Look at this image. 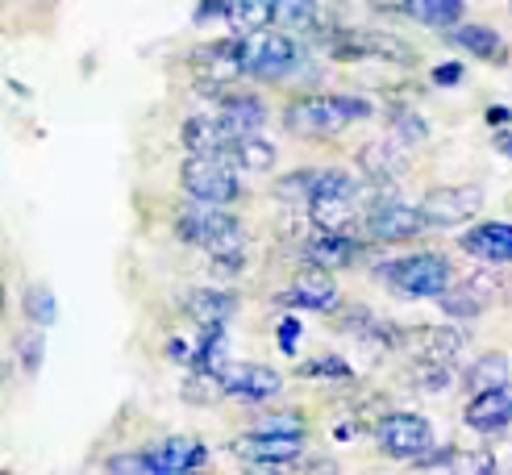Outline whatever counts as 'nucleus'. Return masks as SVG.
I'll return each mask as SVG.
<instances>
[{
	"label": "nucleus",
	"mask_w": 512,
	"mask_h": 475,
	"mask_svg": "<svg viewBox=\"0 0 512 475\" xmlns=\"http://www.w3.org/2000/svg\"><path fill=\"white\" fill-rule=\"evenodd\" d=\"M508 117H512V113H508L504 105H492V109H488V121H492V125H504Z\"/></svg>",
	"instance_id": "37998d69"
},
{
	"label": "nucleus",
	"mask_w": 512,
	"mask_h": 475,
	"mask_svg": "<svg viewBox=\"0 0 512 475\" xmlns=\"http://www.w3.org/2000/svg\"><path fill=\"white\" fill-rule=\"evenodd\" d=\"M358 171L367 175V184H396L408 171V159L396 142H367L358 150Z\"/></svg>",
	"instance_id": "aec40b11"
},
{
	"label": "nucleus",
	"mask_w": 512,
	"mask_h": 475,
	"mask_svg": "<svg viewBox=\"0 0 512 475\" xmlns=\"http://www.w3.org/2000/svg\"><path fill=\"white\" fill-rule=\"evenodd\" d=\"M300 375H304V380H354L350 363L338 359V355H321V359L300 363Z\"/></svg>",
	"instance_id": "2f4dec72"
},
{
	"label": "nucleus",
	"mask_w": 512,
	"mask_h": 475,
	"mask_svg": "<svg viewBox=\"0 0 512 475\" xmlns=\"http://www.w3.org/2000/svg\"><path fill=\"white\" fill-rule=\"evenodd\" d=\"M225 21L234 25V34L246 38V34H259L275 21V0H229V13Z\"/></svg>",
	"instance_id": "a878e982"
},
{
	"label": "nucleus",
	"mask_w": 512,
	"mask_h": 475,
	"mask_svg": "<svg viewBox=\"0 0 512 475\" xmlns=\"http://www.w3.org/2000/svg\"><path fill=\"white\" fill-rule=\"evenodd\" d=\"M109 471H146L142 450H138V455H121V459H109Z\"/></svg>",
	"instance_id": "ea45409f"
},
{
	"label": "nucleus",
	"mask_w": 512,
	"mask_h": 475,
	"mask_svg": "<svg viewBox=\"0 0 512 475\" xmlns=\"http://www.w3.org/2000/svg\"><path fill=\"white\" fill-rule=\"evenodd\" d=\"M504 380H508V355H500V350H488V355H479V359L467 367V375H463V384H467L471 392L496 388V384H504Z\"/></svg>",
	"instance_id": "bb28decb"
},
{
	"label": "nucleus",
	"mask_w": 512,
	"mask_h": 475,
	"mask_svg": "<svg viewBox=\"0 0 512 475\" xmlns=\"http://www.w3.org/2000/svg\"><path fill=\"white\" fill-rule=\"evenodd\" d=\"M275 300H279V305H292V309L329 313V309L338 305V284H334V275H329L325 267L309 263V267H304L296 280H292V288H288V292H279Z\"/></svg>",
	"instance_id": "9b49d317"
},
{
	"label": "nucleus",
	"mask_w": 512,
	"mask_h": 475,
	"mask_svg": "<svg viewBox=\"0 0 512 475\" xmlns=\"http://www.w3.org/2000/svg\"><path fill=\"white\" fill-rule=\"evenodd\" d=\"M217 117L234 134H254V130H263L267 105H263L259 96H250V92H221L217 88Z\"/></svg>",
	"instance_id": "6ab92c4d"
},
{
	"label": "nucleus",
	"mask_w": 512,
	"mask_h": 475,
	"mask_svg": "<svg viewBox=\"0 0 512 475\" xmlns=\"http://www.w3.org/2000/svg\"><path fill=\"white\" fill-rule=\"evenodd\" d=\"M375 442H379L383 455L417 463L438 438H433L429 417H421V413H388L375 425Z\"/></svg>",
	"instance_id": "39448f33"
},
{
	"label": "nucleus",
	"mask_w": 512,
	"mask_h": 475,
	"mask_svg": "<svg viewBox=\"0 0 512 475\" xmlns=\"http://www.w3.org/2000/svg\"><path fill=\"white\" fill-rule=\"evenodd\" d=\"M242 67L254 80H284L300 67V42L292 34H246L242 38Z\"/></svg>",
	"instance_id": "20e7f679"
},
{
	"label": "nucleus",
	"mask_w": 512,
	"mask_h": 475,
	"mask_svg": "<svg viewBox=\"0 0 512 475\" xmlns=\"http://www.w3.org/2000/svg\"><path fill=\"white\" fill-rule=\"evenodd\" d=\"M0 313H5V284H0Z\"/></svg>",
	"instance_id": "c03bdc74"
},
{
	"label": "nucleus",
	"mask_w": 512,
	"mask_h": 475,
	"mask_svg": "<svg viewBox=\"0 0 512 475\" xmlns=\"http://www.w3.org/2000/svg\"><path fill=\"white\" fill-rule=\"evenodd\" d=\"M508 9H512V0H508Z\"/></svg>",
	"instance_id": "49530a36"
},
{
	"label": "nucleus",
	"mask_w": 512,
	"mask_h": 475,
	"mask_svg": "<svg viewBox=\"0 0 512 475\" xmlns=\"http://www.w3.org/2000/svg\"><path fill=\"white\" fill-rule=\"evenodd\" d=\"M463 342L467 334L454 330V325H417V330H404V346L417 359H433V363H454Z\"/></svg>",
	"instance_id": "ddd939ff"
},
{
	"label": "nucleus",
	"mask_w": 512,
	"mask_h": 475,
	"mask_svg": "<svg viewBox=\"0 0 512 475\" xmlns=\"http://www.w3.org/2000/svg\"><path fill=\"white\" fill-rule=\"evenodd\" d=\"M309 221L317 230H350L358 221V196L346 192H317L309 196Z\"/></svg>",
	"instance_id": "4be33fe9"
},
{
	"label": "nucleus",
	"mask_w": 512,
	"mask_h": 475,
	"mask_svg": "<svg viewBox=\"0 0 512 475\" xmlns=\"http://www.w3.org/2000/svg\"><path fill=\"white\" fill-rule=\"evenodd\" d=\"M450 384H454V367H450V363L417 359V367H413V388H421V392H446Z\"/></svg>",
	"instance_id": "7c9ffc66"
},
{
	"label": "nucleus",
	"mask_w": 512,
	"mask_h": 475,
	"mask_svg": "<svg viewBox=\"0 0 512 475\" xmlns=\"http://www.w3.org/2000/svg\"><path fill=\"white\" fill-rule=\"evenodd\" d=\"M492 146L500 150L504 159H512V130H496V138H492Z\"/></svg>",
	"instance_id": "79ce46f5"
},
{
	"label": "nucleus",
	"mask_w": 512,
	"mask_h": 475,
	"mask_svg": "<svg viewBox=\"0 0 512 475\" xmlns=\"http://www.w3.org/2000/svg\"><path fill=\"white\" fill-rule=\"evenodd\" d=\"M25 317H30L38 330H46V325L59 321V300H55V292H50L46 284L25 288Z\"/></svg>",
	"instance_id": "c756f323"
},
{
	"label": "nucleus",
	"mask_w": 512,
	"mask_h": 475,
	"mask_svg": "<svg viewBox=\"0 0 512 475\" xmlns=\"http://www.w3.org/2000/svg\"><path fill=\"white\" fill-rule=\"evenodd\" d=\"M313 184H317V171H292L288 180H279V184H275V192L284 196V200H304V205H309Z\"/></svg>",
	"instance_id": "473e14b6"
},
{
	"label": "nucleus",
	"mask_w": 512,
	"mask_h": 475,
	"mask_svg": "<svg viewBox=\"0 0 512 475\" xmlns=\"http://www.w3.org/2000/svg\"><path fill=\"white\" fill-rule=\"evenodd\" d=\"M213 384L225 396H238V400H271L279 388H284V375L275 367H263V363H225Z\"/></svg>",
	"instance_id": "1a4fd4ad"
},
{
	"label": "nucleus",
	"mask_w": 512,
	"mask_h": 475,
	"mask_svg": "<svg viewBox=\"0 0 512 475\" xmlns=\"http://www.w3.org/2000/svg\"><path fill=\"white\" fill-rule=\"evenodd\" d=\"M446 42L467 50V55H475V59H483V63H504V55H508L504 38L496 30H488V25H463L458 21L454 30H446Z\"/></svg>",
	"instance_id": "5701e85b"
},
{
	"label": "nucleus",
	"mask_w": 512,
	"mask_h": 475,
	"mask_svg": "<svg viewBox=\"0 0 512 475\" xmlns=\"http://www.w3.org/2000/svg\"><path fill=\"white\" fill-rule=\"evenodd\" d=\"M454 467H463V471H492L496 459L488 455V450H475V455H454Z\"/></svg>",
	"instance_id": "e433bc0d"
},
{
	"label": "nucleus",
	"mask_w": 512,
	"mask_h": 475,
	"mask_svg": "<svg viewBox=\"0 0 512 475\" xmlns=\"http://www.w3.org/2000/svg\"><path fill=\"white\" fill-rule=\"evenodd\" d=\"M184 146L192 150V155H225L229 159V146H234V130L217 117V113H200V117H188L184 121Z\"/></svg>",
	"instance_id": "f3484780"
},
{
	"label": "nucleus",
	"mask_w": 512,
	"mask_h": 475,
	"mask_svg": "<svg viewBox=\"0 0 512 475\" xmlns=\"http://www.w3.org/2000/svg\"><path fill=\"white\" fill-rule=\"evenodd\" d=\"M388 125H392V134H396L400 146H421V142H429V121H425L417 109L396 105V109L388 113Z\"/></svg>",
	"instance_id": "c85d7f7f"
},
{
	"label": "nucleus",
	"mask_w": 512,
	"mask_h": 475,
	"mask_svg": "<svg viewBox=\"0 0 512 475\" xmlns=\"http://www.w3.org/2000/svg\"><path fill=\"white\" fill-rule=\"evenodd\" d=\"M375 280L388 284L396 296H408V300H438L454 284V267L446 255H438V250H421V255L379 263Z\"/></svg>",
	"instance_id": "f03ea898"
},
{
	"label": "nucleus",
	"mask_w": 512,
	"mask_h": 475,
	"mask_svg": "<svg viewBox=\"0 0 512 475\" xmlns=\"http://www.w3.org/2000/svg\"><path fill=\"white\" fill-rule=\"evenodd\" d=\"M275 21L284 25L288 34L313 30V25L321 21V5L317 0H275Z\"/></svg>",
	"instance_id": "cd10ccee"
},
{
	"label": "nucleus",
	"mask_w": 512,
	"mask_h": 475,
	"mask_svg": "<svg viewBox=\"0 0 512 475\" xmlns=\"http://www.w3.org/2000/svg\"><path fill=\"white\" fill-rule=\"evenodd\" d=\"M296 338H300V321L296 317H284L275 330V346L284 350V355H296Z\"/></svg>",
	"instance_id": "f704fd0d"
},
{
	"label": "nucleus",
	"mask_w": 512,
	"mask_h": 475,
	"mask_svg": "<svg viewBox=\"0 0 512 475\" xmlns=\"http://www.w3.org/2000/svg\"><path fill=\"white\" fill-rule=\"evenodd\" d=\"M229 163L250 171V175H263L275 167V142H267L259 130L254 134H238L234 146H229Z\"/></svg>",
	"instance_id": "393cba45"
},
{
	"label": "nucleus",
	"mask_w": 512,
	"mask_h": 475,
	"mask_svg": "<svg viewBox=\"0 0 512 475\" xmlns=\"http://www.w3.org/2000/svg\"><path fill=\"white\" fill-rule=\"evenodd\" d=\"M142 459H146V471L150 475H179V471L204 467L209 450H204L196 438H167L155 450H142Z\"/></svg>",
	"instance_id": "2eb2a0df"
},
{
	"label": "nucleus",
	"mask_w": 512,
	"mask_h": 475,
	"mask_svg": "<svg viewBox=\"0 0 512 475\" xmlns=\"http://www.w3.org/2000/svg\"><path fill=\"white\" fill-rule=\"evenodd\" d=\"M259 430H304V421L296 413H284V417H263Z\"/></svg>",
	"instance_id": "4c0bfd02"
},
{
	"label": "nucleus",
	"mask_w": 512,
	"mask_h": 475,
	"mask_svg": "<svg viewBox=\"0 0 512 475\" xmlns=\"http://www.w3.org/2000/svg\"><path fill=\"white\" fill-rule=\"evenodd\" d=\"M463 63H438V67H433V84H438V88H454V84H463Z\"/></svg>",
	"instance_id": "c9c22d12"
},
{
	"label": "nucleus",
	"mask_w": 512,
	"mask_h": 475,
	"mask_svg": "<svg viewBox=\"0 0 512 475\" xmlns=\"http://www.w3.org/2000/svg\"><path fill=\"white\" fill-rule=\"evenodd\" d=\"M234 455L250 467H288L304 455V430H250L234 442Z\"/></svg>",
	"instance_id": "0eeeda50"
},
{
	"label": "nucleus",
	"mask_w": 512,
	"mask_h": 475,
	"mask_svg": "<svg viewBox=\"0 0 512 475\" xmlns=\"http://www.w3.org/2000/svg\"><path fill=\"white\" fill-rule=\"evenodd\" d=\"M238 230H242L238 217L229 213L225 205H213V200H196V205H188L184 213L175 217L179 242H188L196 250H213L217 242H225L229 234H238Z\"/></svg>",
	"instance_id": "423d86ee"
},
{
	"label": "nucleus",
	"mask_w": 512,
	"mask_h": 475,
	"mask_svg": "<svg viewBox=\"0 0 512 475\" xmlns=\"http://www.w3.org/2000/svg\"><path fill=\"white\" fill-rule=\"evenodd\" d=\"M0 375H5V363H0Z\"/></svg>",
	"instance_id": "a18cd8bd"
},
{
	"label": "nucleus",
	"mask_w": 512,
	"mask_h": 475,
	"mask_svg": "<svg viewBox=\"0 0 512 475\" xmlns=\"http://www.w3.org/2000/svg\"><path fill=\"white\" fill-rule=\"evenodd\" d=\"M371 113H375L371 100H363V96L313 92V96L292 100L288 113H284V125L292 134H304V138H325V134H342L354 121H367Z\"/></svg>",
	"instance_id": "f257e3e1"
},
{
	"label": "nucleus",
	"mask_w": 512,
	"mask_h": 475,
	"mask_svg": "<svg viewBox=\"0 0 512 475\" xmlns=\"http://www.w3.org/2000/svg\"><path fill=\"white\" fill-rule=\"evenodd\" d=\"M225 13H229V0H200V13H196V21L204 25V21L225 17Z\"/></svg>",
	"instance_id": "58836bf2"
},
{
	"label": "nucleus",
	"mask_w": 512,
	"mask_h": 475,
	"mask_svg": "<svg viewBox=\"0 0 512 475\" xmlns=\"http://www.w3.org/2000/svg\"><path fill=\"white\" fill-rule=\"evenodd\" d=\"M483 209V188L479 184H446V188H429L421 200V213L429 225H463Z\"/></svg>",
	"instance_id": "6e6552de"
},
{
	"label": "nucleus",
	"mask_w": 512,
	"mask_h": 475,
	"mask_svg": "<svg viewBox=\"0 0 512 475\" xmlns=\"http://www.w3.org/2000/svg\"><path fill=\"white\" fill-rule=\"evenodd\" d=\"M192 67L200 75L204 88H221L229 80H238V75H246L242 67V38H225V42H204L196 55H192Z\"/></svg>",
	"instance_id": "9d476101"
},
{
	"label": "nucleus",
	"mask_w": 512,
	"mask_h": 475,
	"mask_svg": "<svg viewBox=\"0 0 512 475\" xmlns=\"http://www.w3.org/2000/svg\"><path fill=\"white\" fill-rule=\"evenodd\" d=\"M179 184L192 200H213V205H234L242 184H238V167L225 155H192L179 167Z\"/></svg>",
	"instance_id": "7ed1b4c3"
},
{
	"label": "nucleus",
	"mask_w": 512,
	"mask_h": 475,
	"mask_svg": "<svg viewBox=\"0 0 512 475\" xmlns=\"http://www.w3.org/2000/svg\"><path fill=\"white\" fill-rule=\"evenodd\" d=\"M17 350H21V367L30 375H38V367H42V334H38V325L25 338H17Z\"/></svg>",
	"instance_id": "72a5a7b5"
},
{
	"label": "nucleus",
	"mask_w": 512,
	"mask_h": 475,
	"mask_svg": "<svg viewBox=\"0 0 512 475\" xmlns=\"http://www.w3.org/2000/svg\"><path fill=\"white\" fill-rule=\"evenodd\" d=\"M363 242H354L346 230H317L309 242H304V263H317L325 271H338V267H350L358 259Z\"/></svg>",
	"instance_id": "dca6fc26"
},
{
	"label": "nucleus",
	"mask_w": 512,
	"mask_h": 475,
	"mask_svg": "<svg viewBox=\"0 0 512 475\" xmlns=\"http://www.w3.org/2000/svg\"><path fill=\"white\" fill-rule=\"evenodd\" d=\"M392 13H404L408 21L425 25V30H454L467 13V0H400V5H388Z\"/></svg>",
	"instance_id": "412c9836"
},
{
	"label": "nucleus",
	"mask_w": 512,
	"mask_h": 475,
	"mask_svg": "<svg viewBox=\"0 0 512 475\" xmlns=\"http://www.w3.org/2000/svg\"><path fill=\"white\" fill-rule=\"evenodd\" d=\"M167 355H171L175 363H192V355H196V346H188L184 338H171V346H167Z\"/></svg>",
	"instance_id": "a19ab883"
},
{
	"label": "nucleus",
	"mask_w": 512,
	"mask_h": 475,
	"mask_svg": "<svg viewBox=\"0 0 512 475\" xmlns=\"http://www.w3.org/2000/svg\"><path fill=\"white\" fill-rule=\"evenodd\" d=\"M184 309L200 321V325H213V321H229L238 309V296L225 292V288H192L184 296Z\"/></svg>",
	"instance_id": "b1692460"
},
{
	"label": "nucleus",
	"mask_w": 512,
	"mask_h": 475,
	"mask_svg": "<svg viewBox=\"0 0 512 475\" xmlns=\"http://www.w3.org/2000/svg\"><path fill=\"white\" fill-rule=\"evenodd\" d=\"M458 246L479 263H512V221H483L458 238Z\"/></svg>",
	"instance_id": "4468645a"
},
{
	"label": "nucleus",
	"mask_w": 512,
	"mask_h": 475,
	"mask_svg": "<svg viewBox=\"0 0 512 475\" xmlns=\"http://www.w3.org/2000/svg\"><path fill=\"white\" fill-rule=\"evenodd\" d=\"M488 300H492V284L483 280V271L475 275V280H463V284H450L442 296H438V309L450 317V321H471L479 317L483 309H488Z\"/></svg>",
	"instance_id": "a211bd4d"
},
{
	"label": "nucleus",
	"mask_w": 512,
	"mask_h": 475,
	"mask_svg": "<svg viewBox=\"0 0 512 475\" xmlns=\"http://www.w3.org/2000/svg\"><path fill=\"white\" fill-rule=\"evenodd\" d=\"M463 421L479 434H500L512 425V384H496V388H479L471 396V405L463 413Z\"/></svg>",
	"instance_id": "f8f14e48"
}]
</instances>
